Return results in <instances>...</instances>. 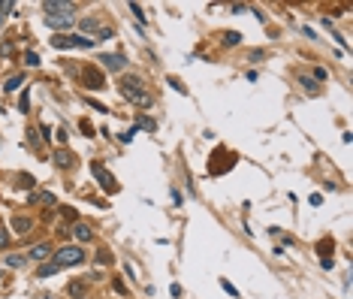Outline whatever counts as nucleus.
<instances>
[{
    "mask_svg": "<svg viewBox=\"0 0 353 299\" xmlns=\"http://www.w3.org/2000/svg\"><path fill=\"white\" fill-rule=\"evenodd\" d=\"M43 22H45V27H51V30H61V27L73 24L76 15H73V12H48V15H43Z\"/></svg>",
    "mask_w": 353,
    "mask_h": 299,
    "instance_id": "5",
    "label": "nucleus"
},
{
    "mask_svg": "<svg viewBox=\"0 0 353 299\" xmlns=\"http://www.w3.org/2000/svg\"><path fill=\"white\" fill-rule=\"evenodd\" d=\"M15 187L30 190V187H33V175H27V172H19V175H15Z\"/></svg>",
    "mask_w": 353,
    "mask_h": 299,
    "instance_id": "16",
    "label": "nucleus"
},
{
    "mask_svg": "<svg viewBox=\"0 0 353 299\" xmlns=\"http://www.w3.org/2000/svg\"><path fill=\"white\" fill-rule=\"evenodd\" d=\"M221 43H223L226 48H229V46H239V43H242V33H239V30H226Z\"/></svg>",
    "mask_w": 353,
    "mask_h": 299,
    "instance_id": "17",
    "label": "nucleus"
},
{
    "mask_svg": "<svg viewBox=\"0 0 353 299\" xmlns=\"http://www.w3.org/2000/svg\"><path fill=\"white\" fill-rule=\"evenodd\" d=\"M82 79H85V85L91 88V91H103L106 88V76H103V69H97V67H88L82 73Z\"/></svg>",
    "mask_w": 353,
    "mask_h": 299,
    "instance_id": "6",
    "label": "nucleus"
},
{
    "mask_svg": "<svg viewBox=\"0 0 353 299\" xmlns=\"http://www.w3.org/2000/svg\"><path fill=\"white\" fill-rule=\"evenodd\" d=\"M169 85H172V88H175V91H178V94H184V85H181L178 79H172V76H169Z\"/></svg>",
    "mask_w": 353,
    "mask_h": 299,
    "instance_id": "31",
    "label": "nucleus"
},
{
    "mask_svg": "<svg viewBox=\"0 0 353 299\" xmlns=\"http://www.w3.org/2000/svg\"><path fill=\"white\" fill-rule=\"evenodd\" d=\"M112 287H115V293H127V287H124V281H118V278L112 281Z\"/></svg>",
    "mask_w": 353,
    "mask_h": 299,
    "instance_id": "30",
    "label": "nucleus"
},
{
    "mask_svg": "<svg viewBox=\"0 0 353 299\" xmlns=\"http://www.w3.org/2000/svg\"><path fill=\"white\" fill-rule=\"evenodd\" d=\"M118 91H121V97H124L127 103H133V106H139V109H151L154 106V97L145 91V85L139 82L136 76H124L118 82Z\"/></svg>",
    "mask_w": 353,
    "mask_h": 299,
    "instance_id": "1",
    "label": "nucleus"
},
{
    "mask_svg": "<svg viewBox=\"0 0 353 299\" xmlns=\"http://www.w3.org/2000/svg\"><path fill=\"white\" fill-rule=\"evenodd\" d=\"M79 127H82V133H85V136H94V127H91V124H88V121H82V124H79Z\"/></svg>",
    "mask_w": 353,
    "mask_h": 299,
    "instance_id": "32",
    "label": "nucleus"
},
{
    "mask_svg": "<svg viewBox=\"0 0 353 299\" xmlns=\"http://www.w3.org/2000/svg\"><path fill=\"white\" fill-rule=\"evenodd\" d=\"M115 33H112V27H100V40H112Z\"/></svg>",
    "mask_w": 353,
    "mask_h": 299,
    "instance_id": "28",
    "label": "nucleus"
},
{
    "mask_svg": "<svg viewBox=\"0 0 353 299\" xmlns=\"http://www.w3.org/2000/svg\"><path fill=\"white\" fill-rule=\"evenodd\" d=\"M139 127H142V130H148V133H154V130H157V121L142 115V118H136V130H139Z\"/></svg>",
    "mask_w": 353,
    "mask_h": 299,
    "instance_id": "18",
    "label": "nucleus"
},
{
    "mask_svg": "<svg viewBox=\"0 0 353 299\" xmlns=\"http://www.w3.org/2000/svg\"><path fill=\"white\" fill-rule=\"evenodd\" d=\"M9 245V233H0V248H6Z\"/></svg>",
    "mask_w": 353,
    "mask_h": 299,
    "instance_id": "35",
    "label": "nucleus"
},
{
    "mask_svg": "<svg viewBox=\"0 0 353 299\" xmlns=\"http://www.w3.org/2000/svg\"><path fill=\"white\" fill-rule=\"evenodd\" d=\"M22 85H24V76H22V73H19V76H9V79H6V85H3V91L15 94V91H19Z\"/></svg>",
    "mask_w": 353,
    "mask_h": 299,
    "instance_id": "15",
    "label": "nucleus"
},
{
    "mask_svg": "<svg viewBox=\"0 0 353 299\" xmlns=\"http://www.w3.org/2000/svg\"><path fill=\"white\" fill-rule=\"evenodd\" d=\"M79 24H82V30H88V33H94V30H100V22L94 19V15H91V19H82Z\"/></svg>",
    "mask_w": 353,
    "mask_h": 299,
    "instance_id": "20",
    "label": "nucleus"
},
{
    "mask_svg": "<svg viewBox=\"0 0 353 299\" xmlns=\"http://www.w3.org/2000/svg\"><path fill=\"white\" fill-rule=\"evenodd\" d=\"M130 9H133V15H136V22H139V24H145V12H142V6H139V3H130Z\"/></svg>",
    "mask_w": 353,
    "mask_h": 299,
    "instance_id": "23",
    "label": "nucleus"
},
{
    "mask_svg": "<svg viewBox=\"0 0 353 299\" xmlns=\"http://www.w3.org/2000/svg\"><path fill=\"white\" fill-rule=\"evenodd\" d=\"M24 64H27V67H40V55H37V51H27V55H24Z\"/></svg>",
    "mask_w": 353,
    "mask_h": 299,
    "instance_id": "24",
    "label": "nucleus"
},
{
    "mask_svg": "<svg viewBox=\"0 0 353 299\" xmlns=\"http://www.w3.org/2000/svg\"><path fill=\"white\" fill-rule=\"evenodd\" d=\"M3 19H6V15H3V9H0V27H3Z\"/></svg>",
    "mask_w": 353,
    "mask_h": 299,
    "instance_id": "36",
    "label": "nucleus"
},
{
    "mask_svg": "<svg viewBox=\"0 0 353 299\" xmlns=\"http://www.w3.org/2000/svg\"><path fill=\"white\" fill-rule=\"evenodd\" d=\"M27 257H33V260H48V257H51V245H45V242H43V245H33Z\"/></svg>",
    "mask_w": 353,
    "mask_h": 299,
    "instance_id": "13",
    "label": "nucleus"
},
{
    "mask_svg": "<svg viewBox=\"0 0 353 299\" xmlns=\"http://www.w3.org/2000/svg\"><path fill=\"white\" fill-rule=\"evenodd\" d=\"M40 299H51V296H40Z\"/></svg>",
    "mask_w": 353,
    "mask_h": 299,
    "instance_id": "37",
    "label": "nucleus"
},
{
    "mask_svg": "<svg viewBox=\"0 0 353 299\" xmlns=\"http://www.w3.org/2000/svg\"><path fill=\"white\" fill-rule=\"evenodd\" d=\"M51 157H55V166H61V169H66V166H73V163H76V161H73V154H69L66 148H58Z\"/></svg>",
    "mask_w": 353,
    "mask_h": 299,
    "instance_id": "11",
    "label": "nucleus"
},
{
    "mask_svg": "<svg viewBox=\"0 0 353 299\" xmlns=\"http://www.w3.org/2000/svg\"><path fill=\"white\" fill-rule=\"evenodd\" d=\"M24 263H27L24 254H9V257H6V266H12V269H22Z\"/></svg>",
    "mask_w": 353,
    "mask_h": 299,
    "instance_id": "19",
    "label": "nucleus"
},
{
    "mask_svg": "<svg viewBox=\"0 0 353 299\" xmlns=\"http://www.w3.org/2000/svg\"><path fill=\"white\" fill-rule=\"evenodd\" d=\"M221 287H223V290H226L229 296H236V299H239V290H236L233 284H229V281H221Z\"/></svg>",
    "mask_w": 353,
    "mask_h": 299,
    "instance_id": "26",
    "label": "nucleus"
},
{
    "mask_svg": "<svg viewBox=\"0 0 353 299\" xmlns=\"http://www.w3.org/2000/svg\"><path fill=\"white\" fill-rule=\"evenodd\" d=\"M91 172L97 175V182H100V187H103V193H118V182H115V175L106 169L103 163H91Z\"/></svg>",
    "mask_w": 353,
    "mask_h": 299,
    "instance_id": "3",
    "label": "nucleus"
},
{
    "mask_svg": "<svg viewBox=\"0 0 353 299\" xmlns=\"http://www.w3.org/2000/svg\"><path fill=\"white\" fill-rule=\"evenodd\" d=\"M12 230L19 233V236H27V233L33 230V218H27V215H12Z\"/></svg>",
    "mask_w": 353,
    "mask_h": 299,
    "instance_id": "8",
    "label": "nucleus"
},
{
    "mask_svg": "<svg viewBox=\"0 0 353 299\" xmlns=\"http://www.w3.org/2000/svg\"><path fill=\"white\" fill-rule=\"evenodd\" d=\"M82 263H85V251L79 248V245H64V248H58V254H55V266L58 269L82 266Z\"/></svg>",
    "mask_w": 353,
    "mask_h": 299,
    "instance_id": "2",
    "label": "nucleus"
},
{
    "mask_svg": "<svg viewBox=\"0 0 353 299\" xmlns=\"http://www.w3.org/2000/svg\"><path fill=\"white\" fill-rule=\"evenodd\" d=\"M73 236H76L79 242H91V236H94V230H91V227H88V224H82V221H79V224L73 227Z\"/></svg>",
    "mask_w": 353,
    "mask_h": 299,
    "instance_id": "12",
    "label": "nucleus"
},
{
    "mask_svg": "<svg viewBox=\"0 0 353 299\" xmlns=\"http://www.w3.org/2000/svg\"><path fill=\"white\" fill-rule=\"evenodd\" d=\"M302 85H305V91H311V94H317V82H314V79H308V76H302Z\"/></svg>",
    "mask_w": 353,
    "mask_h": 299,
    "instance_id": "25",
    "label": "nucleus"
},
{
    "mask_svg": "<svg viewBox=\"0 0 353 299\" xmlns=\"http://www.w3.org/2000/svg\"><path fill=\"white\" fill-rule=\"evenodd\" d=\"M9 55H12V46L3 43V46H0V58H9Z\"/></svg>",
    "mask_w": 353,
    "mask_h": 299,
    "instance_id": "29",
    "label": "nucleus"
},
{
    "mask_svg": "<svg viewBox=\"0 0 353 299\" xmlns=\"http://www.w3.org/2000/svg\"><path fill=\"white\" fill-rule=\"evenodd\" d=\"M58 272V266L51 263V266H40V272H37V278H48V275H55Z\"/></svg>",
    "mask_w": 353,
    "mask_h": 299,
    "instance_id": "22",
    "label": "nucleus"
},
{
    "mask_svg": "<svg viewBox=\"0 0 353 299\" xmlns=\"http://www.w3.org/2000/svg\"><path fill=\"white\" fill-rule=\"evenodd\" d=\"M30 203H45V206H55L58 200H55V193H51V190H40V193H30V197H27Z\"/></svg>",
    "mask_w": 353,
    "mask_h": 299,
    "instance_id": "14",
    "label": "nucleus"
},
{
    "mask_svg": "<svg viewBox=\"0 0 353 299\" xmlns=\"http://www.w3.org/2000/svg\"><path fill=\"white\" fill-rule=\"evenodd\" d=\"M19 112H30V91H27V88L22 91V106H19Z\"/></svg>",
    "mask_w": 353,
    "mask_h": 299,
    "instance_id": "21",
    "label": "nucleus"
},
{
    "mask_svg": "<svg viewBox=\"0 0 353 299\" xmlns=\"http://www.w3.org/2000/svg\"><path fill=\"white\" fill-rule=\"evenodd\" d=\"M109 260H112L109 251H100V254H97V263H109Z\"/></svg>",
    "mask_w": 353,
    "mask_h": 299,
    "instance_id": "34",
    "label": "nucleus"
},
{
    "mask_svg": "<svg viewBox=\"0 0 353 299\" xmlns=\"http://www.w3.org/2000/svg\"><path fill=\"white\" fill-rule=\"evenodd\" d=\"M43 12H76L73 3H66V0H43Z\"/></svg>",
    "mask_w": 353,
    "mask_h": 299,
    "instance_id": "7",
    "label": "nucleus"
},
{
    "mask_svg": "<svg viewBox=\"0 0 353 299\" xmlns=\"http://www.w3.org/2000/svg\"><path fill=\"white\" fill-rule=\"evenodd\" d=\"M66 136H69V130H66V124H64V127H58V139H61V142H66Z\"/></svg>",
    "mask_w": 353,
    "mask_h": 299,
    "instance_id": "33",
    "label": "nucleus"
},
{
    "mask_svg": "<svg viewBox=\"0 0 353 299\" xmlns=\"http://www.w3.org/2000/svg\"><path fill=\"white\" fill-rule=\"evenodd\" d=\"M66 293H69V296H76V299H82V296L88 293V278H76V281H69V284H66Z\"/></svg>",
    "mask_w": 353,
    "mask_h": 299,
    "instance_id": "10",
    "label": "nucleus"
},
{
    "mask_svg": "<svg viewBox=\"0 0 353 299\" xmlns=\"http://www.w3.org/2000/svg\"><path fill=\"white\" fill-rule=\"evenodd\" d=\"M51 46L55 48H91L94 46V40L91 37H79V33H73V37H51Z\"/></svg>",
    "mask_w": 353,
    "mask_h": 299,
    "instance_id": "4",
    "label": "nucleus"
},
{
    "mask_svg": "<svg viewBox=\"0 0 353 299\" xmlns=\"http://www.w3.org/2000/svg\"><path fill=\"white\" fill-rule=\"evenodd\" d=\"M100 61H103L106 69H112V73H121V69L127 67V58H124V55H103Z\"/></svg>",
    "mask_w": 353,
    "mask_h": 299,
    "instance_id": "9",
    "label": "nucleus"
},
{
    "mask_svg": "<svg viewBox=\"0 0 353 299\" xmlns=\"http://www.w3.org/2000/svg\"><path fill=\"white\" fill-rule=\"evenodd\" d=\"M61 215H64L66 221H76V208H66V206H64V208H61Z\"/></svg>",
    "mask_w": 353,
    "mask_h": 299,
    "instance_id": "27",
    "label": "nucleus"
}]
</instances>
